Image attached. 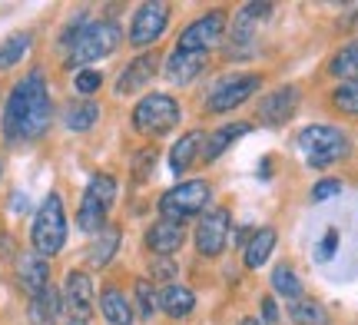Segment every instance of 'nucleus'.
Wrapping results in <instances>:
<instances>
[{
    "label": "nucleus",
    "instance_id": "33",
    "mask_svg": "<svg viewBox=\"0 0 358 325\" xmlns=\"http://www.w3.org/2000/svg\"><path fill=\"white\" fill-rule=\"evenodd\" d=\"M153 163H156V150H140V157H136V163H133V176L136 180H146V173L153 169Z\"/></svg>",
    "mask_w": 358,
    "mask_h": 325
},
{
    "label": "nucleus",
    "instance_id": "32",
    "mask_svg": "<svg viewBox=\"0 0 358 325\" xmlns=\"http://www.w3.org/2000/svg\"><path fill=\"white\" fill-rule=\"evenodd\" d=\"M136 302H140V315H153L156 309V299H153V289H150V282H136Z\"/></svg>",
    "mask_w": 358,
    "mask_h": 325
},
{
    "label": "nucleus",
    "instance_id": "26",
    "mask_svg": "<svg viewBox=\"0 0 358 325\" xmlns=\"http://www.w3.org/2000/svg\"><path fill=\"white\" fill-rule=\"evenodd\" d=\"M289 315H292L295 325H329V312L312 299H299L292 309H289Z\"/></svg>",
    "mask_w": 358,
    "mask_h": 325
},
{
    "label": "nucleus",
    "instance_id": "40",
    "mask_svg": "<svg viewBox=\"0 0 358 325\" xmlns=\"http://www.w3.org/2000/svg\"><path fill=\"white\" fill-rule=\"evenodd\" d=\"M239 325H259V322H256V319H243V322H239Z\"/></svg>",
    "mask_w": 358,
    "mask_h": 325
},
{
    "label": "nucleus",
    "instance_id": "10",
    "mask_svg": "<svg viewBox=\"0 0 358 325\" xmlns=\"http://www.w3.org/2000/svg\"><path fill=\"white\" fill-rule=\"evenodd\" d=\"M229 239V212L226 209H209L199 226H196V246L203 256H219Z\"/></svg>",
    "mask_w": 358,
    "mask_h": 325
},
{
    "label": "nucleus",
    "instance_id": "12",
    "mask_svg": "<svg viewBox=\"0 0 358 325\" xmlns=\"http://www.w3.org/2000/svg\"><path fill=\"white\" fill-rule=\"evenodd\" d=\"M295 110H299V90L295 87H279L259 103V120L266 127H282V123L292 120Z\"/></svg>",
    "mask_w": 358,
    "mask_h": 325
},
{
    "label": "nucleus",
    "instance_id": "25",
    "mask_svg": "<svg viewBox=\"0 0 358 325\" xmlns=\"http://www.w3.org/2000/svg\"><path fill=\"white\" fill-rule=\"evenodd\" d=\"M199 143H203V133H186V136L173 146V153H169V166H173V173H186V169L196 163Z\"/></svg>",
    "mask_w": 358,
    "mask_h": 325
},
{
    "label": "nucleus",
    "instance_id": "1",
    "mask_svg": "<svg viewBox=\"0 0 358 325\" xmlns=\"http://www.w3.org/2000/svg\"><path fill=\"white\" fill-rule=\"evenodd\" d=\"M50 117L53 106L47 83H43V73L34 70L10 90V100L3 106V136L13 140V143L17 140H34L40 133H47Z\"/></svg>",
    "mask_w": 358,
    "mask_h": 325
},
{
    "label": "nucleus",
    "instance_id": "9",
    "mask_svg": "<svg viewBox=\"0 0 358 325\" xmlns=\"http://www.w3.org/2000/svg\"><path fill=\"white\" fill-rule=\"evenodd\" d=\"M166 24H169L166 3H143L136 17H133V27H129V43L133 47H150V43L163 37Z\"/></svg>",
    "mask_w": 358,
    "mask_h": 325
},
{
    "label": "nucleus",
    "instance_id": "31",
    "mask_svg": "<svg viewBox=\"0 0 358 325\" xmlns=\"http://www.w3.org/2000/svg\"><path fill=\"white\" fill-rule=\"evenodd\" d=\"M73 83H77V90H80V93H96V90L103 87V77L96 73V70H80Z\"/></svg>",
    "mask_w": 358,
    "mask_h": 325
},
{
    "label": "nucleus",
    "instance_id": "19",
    "mask_svg": "<svg viewBox=\"0 0 358 325\" xmlns=\"http://www.w3.org/2000/svg\"><path fill=\"white\" fill-rule=\"evenodd\" d=\"M100 312L110 325H133V309H129L127 296L116 289H106L100 296Z\"/></svg>",
    "mask_w": 358,
    "mask_h": 325
},
{
    "label": "nucleus",
    "instance_id": "24",
    "mask_svg": "<svg viewBox=\"0 0 358 325\" xmlns=\"http://www.w3.org/2000/svg\"><path fill=\"white\" fill-rule=\"evenodd\" d=\"M116 246H120V229H116V226H103L100 233H96V243L90 246V266L103 269L106 262L113 259Z\"/></svg>",
    "mask_w": 358,
    "mask_h": 325
},
{
    "label": "nucleus",
    "instance_id": "7",
    "mask_svg": "<svg viewBox=\"0 0 358 325\" xmlns=\"http://www.w3.org/2000/svg\"><path fill=\"white\" fill-rule=\"evenodd\" d=\"M133 123H136V130H143V133H156V136H159V133H169L179 123L176 100L166 96V93H150L146 100L136 103Z\"/></svg>",
    "mask_w": 358,
    "mask_h": 325
},
{
    "label": "nucleus",
    "instance_id": "3",
    "mask_svg": "<svg viewBox=\"0 0 358 325\" xmlns=\"http://www.w3.org/2000/svg\"><path fill=\"white\" fill-rule=\"evenodd\" d=\"M30 239H34V249L37 256H57L66 243V216H64V199L57 193H50L43 199V206L37 209L34 216V229H30Z\"/></svg>",
    "mask_w": 358,
    "mask_h": 325
},
{
    "label": "nucleus",
    "instance_id": "21",
    "mask_svg": "<svg viewBox=\"0 0 358 325\" xmlns=\"http://www.w3.org/2000/svg\"><path fill=\"white\" fill-rule=\"evenodd\" d=\"M272 249H275V229L266 226V229H259V233L249 239V246H245V266H249V269L266 266V259L272 256Z\"/></svg>",
    "mask_w": 358,
    "mask_h": 325
},
{
    "label": "nucleus",
    "instance_id": "34",
    "mask_svg": "<svg viewBox=\"0 0 358 325\" xmlns=\"http://www.w3.org/2000/svg\"><path fill=\"white\" fill-rule=\"evenodd\" d=\"M338 189H342V182H338V180H322V182H315L312 199H315V203H322V199H329V196H338Z\"/></svg>",
    "mask_w": 358,
    "mask_h": 325
},
{
    "label": "nucleus",
    "instance_id": "17",
    "mask_svg": "<svg viewBox=\"0 0 358 325\" xmlns=\"http://www.w3.org/2000/svg\"><path fill=\"white\" fill-rule=\"evenodd\" d=\"M146 246L153 249V252H159V256L176 252V249L182 246V226H179V222H169V219H159L156 226H150Z\"/></svg>",
    "mask_w": 358,
    "mask_h": 325
},
{
    "label": "nucleus",
    "instance_id": "4",
    "mask_svg": "<svg viewBox=\"0 0 358 325\" xmlns=\"http://www.w3.org/2000/svg\"><path fill=\"white\" fill-rule=\"evenodd\" d=\"M299 150H302V157H306L308 166H329L335 159H342L348 153V140L342 130H335V127H306V130L299 133Z\"/></svg>",
    "mask_w": 358,
    "mask_h": 325
},
{
    "label": "nucleus",
    "instance_id": "35",
    "mask_svg": "<svg viewBox=\"0 0 358 325\" xmlns=\"http://www.w3.org/2000/svg\"><path fill=\"white\" fill-rule=\"evenodd\" d=\"M335 249H338V233H335V229H329V233H325V239H322V246H319V252H315V256H319V259L325 262V259H332Z\"/></svg>",
    "mask_w": 358,
    "mask_h": 325
},
{
    "label": "nucleus",
    "instance_id": "5",
    "mask_svg": "<svg viewBox=\"0 0 358 325\" xmlns=\"http://www.w3.org/2000/svg\"><path fill=\"white\" fill-rule=\"evenodd\" d=\"M116 199V180L113 176H93L87 186V193H83V203H80V212H77V226L83 233H100L103 226H106V212L113 206Z\"/></svg>",
    "mask_w": 358,
    "mask_h": 325
},
{
    "label": "nucleus",
    "instance_id": "30",
    "mask_svg": "<svg viewBox=\"0 0 358 325\" xmlns=\"http://www.w3.org/2000/svg\"><path fill=\"white\" fill-rule=\"evenodd\" d=\"M332 100H335V106H338L342 113H348V117H358V80H348L345 87H338Z\"/></svg>",
    "mask_w": 358,
    "mask_h": 325
},
{
    "label": "nucleus",
    "instance_id": "13",
    "mask_svg": "<svg viewBox=\"0 0 358 325\" xmlns=\"http://www.w3.org/2000/svg\"><path fill=\"white\" fill-rule=\"evenodd\" d=\"M64 299H66V305H70L73 319H83V322H87L90 309H93V282H90L87 273H80V269H77V273L66 275Z\"/></svg>",
    "mask_w": 358,
    "mask_h": 325
},
{
    "label": "nucleus",
    "instance_id": "22",
    "mask_svg": "<svg viewBox=\"0 0 358 325\" xmlns=\"http://www.w3.org/2000/svg\"><path fill=\"white\" fill-rule=\"evenodd\" d=\"M243 133H249V123H229V127H222V130H216L213 136H209V143H206V153L203 159L206 163H213V159H219L222 153H226V146H232Z\"/></svg>",
    "mask_w": 358,
    "mask_h": 325
},
{
    "label": "nucleus",
    "instance_id": "2",
    "mask_svg": "<svg viewBox=\"0 0 358 325\" xmlns=\"http://www.w3.org/2000/svg\"><path fill=\"white\" fill-rule=\"evenodd\" d=\"M64 47H66V64L73 66L103 60V57H110L120 47V27L110 24V20H83V17H77L73 24L66 27Z\"/></svg>",
    "mask_w": 358,
    "mask_h": 325
},
{
    "label": "nucleus",
    "instance_id": "27",
    "mask_svg": "<svg viewBox=\"0 0 358 325\" xmlns=\"http://www.w3.org/2000/svg\"><path fill=\"white\" fill-rule=\"evenodd\" d=\"M30 43H34L30 34H13V37L3 40V43H0V70H7V66L17 64V60L30 50Z\"/></svg>",
    "mask_w": 358,
    "mask_h": 325
},
{
    "label": "nucleus",
    "instance_id": "8",
    "mask_svg": "<svg viewBox=\"0 0 358 325\" xmlns=\"http://www.w3.org/2000/svg\"><path fill=\"white\" fill-rule=\"evenodd\" d=\"M222 30H226V17H222V13H206V17L192 20V24L182 30L176 50L206 53L209 47H216L219 40H222Z\"/></svg>",
    "mask_w": 358,
    "mask_h": 325
},
{
    "label": "nucleus",
    "instance_id": "23",
    "mask_svg": "<svg viewBox=\"0 0 358 325\" xmlns=\"http://www.w3.org/2000/svg\"><path fill=\"white\" fill-rule=\"evenodd\" d=\"M96 120H100V106L93 103V100H77V103L66 106V113H64L66 130H73V133L90 130Z\"/></svg>",
    "mask_w": 358,
    "mask_h": 325
},
{
    "label": "nucleus",
    "instance_id": "39",
    "mask_svg": "<svg viewBox=\"0 0 358 325\" xmlns=\"http://www.w3.org/2000/svg\"><path fill=\"white\" fill-rule=\"evenodd\" d=\"M66 325H87V322H83V319H70V322H66Z\"/></svg>",
    "mask_w": 358,
    "mask_h": 325
},
{
    "label": "nucleus",
    "instance_id": "14",
    "mask_svg": "<svg viewBox=\"0 0 358 325\" xmlns=\"http://www.w3.org/2000/svg\"><path fill=\"white\" fill-rule=\"evenodd\" d=\"M17 282H20V289L30 292V296L43 292V289L50 286V266H47V259H43V256H34V252L20 256V262H17Z\"/></svg>",
    "mask_w": 358,
    "mask_h": 325
},
{
    "label": "nucleus",
    "instance_id": "36",
    "mask_svg": "<svg viewBox=\"0 0 358 325\" xmlns=\"http://www.w3.org/2000/svg\"><path fill=\"white\" fill-rule=\"evenodd\" d=\"M262 319H266V322H275V319H279V309H275V302L272 299L262 302Z\"/></svg>",
    "mask_w": 358,
    "mask_h": 325
},
{
    "label": "nucleus",
    "instance_id": "20",
    "mask_svg": "<svg viewBox=\"0 0 358 325\" xmlns=\"http://www.w3.org/2000/svg\"><path fill=\"white\" fill-rule=\"evenodd\" d=\"M159 305H163V312H169L173 319H182V315L192 312V305H196V296H192L186 286H163L159 292Z\"/></svg>",
    "mask_w": 358,
    "mask_h": 325
},
{
    "label": "nucleus",
    "instance_id": "28",
    "mask_svg": "<svg viewBox=\"0 0 358 325\" xmlns=\"http://www.w3.org/2000/svg\"><path fill=\"white\" fill-rule=\"evenodd\" d=\"M329 70H332L335 77H342V80H358V40L355 43H348L345 50L335 53V60H332Z\"/></svg>",
    "mask_w": 358,
    "mask_h": 325
},
{
    "label": "nucleus",
    "instance_id": "11",
    "mask_svg": "<svg viewBox=\"0 0 358 325\" xmlns=\"http://www.w3.org/2000/svg\"><path fill=\"white\" fill-rule=\"evenodd\" d=\"M259 77H229L222 80L216 90L209 93V110L213 113H226V110H236V106H243L252 93L259 90Z\"/></svg>",
    "mask_w": 358,
    "mask_h": 325
},
{
    "label": "nucleus",
    "instance_id": "29",
    "mask_svg": "<svg viewBox=\"0 0 358 325\" xmlns=\"http://www.w3.org/2000/svg\"><path fill=\"white\" fill-rule=\"evenodd\" d=\"M272 286H275V292L285 296V299H299V292H302V286H299V279H295V273L289 266H279V269L272 273Z\"/></svg>",
    "mask_w": 358,
    "mask_h": 325
},
{
    "label": "nucleus",
    "instance_id": "38",
    "mask_svg": "<svg viewBox=\"0 0 358 325\" xmlns=\"http://www.w3.org/2000/svg\"><path fill=\"white\" fill-rule=\"evenodd\" d=\"M27 209V199L24 196H17V199H13V212H24Z\"/></svg>",
    "mask_w": 358,
    "mask_h": 325
},
{
    "label": "nucleus",
    "instance_id": "15",
    "mask_svg": "<svg viewBox=\"0 0 358 325\" xmlns=\"http://www.w3.org/2000/svg\"><path fill=\"white\" fill-rule=\"evenodd\" d=\"M206 66V53H186V50H173L166 57V77L173 83H192L196 73H203Z\"/></svg>",
    "mask_w": 358,
    "mask_h": 325
},
{
    "label": "nucleus",
    "instance_id": "6",
    "mask_svg": "<svg viewBox=\"0 0 358 325\" xmlns=\"http://www.w3.org/2000/svg\"><path fill=\"white\" fill-rule=\"evenodd\" d=\"M206 203H209V182L189 180V182L173 186L169 193H163L159 212H163V219H169V222H182V219H189V216H196Z\"/></svg>",
    "mask_w": 358,
    "mask_h": 325
},
{
    "label": "nucleus",
    "instance_id": "37",
    "mask_svg": "<svg viewBox=\"0 0 358 325\" xmlns=\"http://www.w3.org/2000/svg\"><path fill=\"white\" fill-rule=\"evenodd\" d=\"M345 24H358V3H355V7H348V13H345Z\"/></svg>",
    "mask_w": 358,
    "mask_h": 325
},
{
    "label": "nucleus",
    "instance_id": "18",
    "mask_svg": "<svg viewBox=\"0 0 358 325\" xmlns=\"http://www.w3.org/2000/svg\"><path fill=\"white\" fill-rule=\"evenodd\" d=\"M57 315H60V292L53 286H47L43 292H37L30 299V312H27L30 325H53Z\"/></svg>",
    "mask_w": 358,
    "mask_h": 325
},
{
    "label": "nucleus",
    "instance_id": "16",
    "mask_svg": "<svg viewBox=\"0 0 358 325\" xmlns=\"http://www.w3.org/2000/svg\"><path fill=\"white\" fill-rule=\"evenodd\" d=\"M153 73H156V53H143V57H136V60L120 73V80H116V93H136L143 83H150Z\"/></svg>",
    "mask_w": 358,
    "mask_h": 325
}]
</instances>
